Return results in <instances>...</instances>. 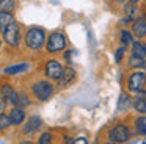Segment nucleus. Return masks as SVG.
<instances>
[{
    "mask_svg": "<svg viewBox=\"0 0 146 144\" xmlns=\"http://www.w3.org/2000/svg\"><path fill=\"white\" fill-rule=\"evenodd\" d=\"M46 42V33L39 27H32L25 33V44L32 50H39Z\"/></svg>",
    "mask_w": 146,
    "mask_h": 144,
    "instance_id": "obj_1",
    "label": "nucleus"
},
{
    "mask_svg": "<svg viewBox=\"0 0 146 144\" xmlns=\"http://www.w3.org/2000/svg\"><path fill=\"white\" fill-rule=\"evenodd\" d=\"M146 88V72L135 69L133 72H130L129 77H127V91L129 92H140V91H145Z\"/></svg>",
    "mask_w": 146,
    "mask_h": 144,
    "instance_id": "obj_2",
    "label": "nucleus"
},
{
    "mask_svg": "<svg viewBox=\"0 0 146 144\" xmlns=\"http://www.w3.org/2000/svg\"><path fill=\"white\" fill-rule=\"evenodd\" d=\"M32 92L41 102H47L52 96H54V85L47 80H39L32 86Z\"/></svg>",
    "mask_w": 146,
    "mask_h": 144,
    "instance_id": "obj_3",
    "label": "nucleus"
},
{
    "mask_svg": "<svg viewBox=\"0 0 146 144\" xmlns=\"http://www.w3.org/2000/svg\"><path fill=\"white\" fill-rule=\"evenodd\" d=\"M108 139L115 144H124L130 139V130L124 124H116L108 130Z\"/></svg>",
    "mask_w": 146,
    "mask_h": 144,
    "instance_id": "obj_4",
    "label": "nucleus"
},
{
    "mask_svg": "<svg viewBox=\"0 0 146 144\" xmlns=\"http://www.w3.org/2000/svg\"><path fill=\"white\" fill-rule=\"evenodd\" d=\"M64 47H66V36L61 31H54L47 38V41H46V49H47V52L57 53V52L64 50Z\"/></svg>",
    "mask_w": 146,
    "mask_h": 144,
    "instance_id": "obj_5",
    "label": "nucleus"
},
{
    "mask_svg": "<svg viewBox=\"0 0 146 144\" xmlns=\"http://www.w3.org/2000/svg\"><path fill=\"white\" fill-rule=\"evenodd\" d=\"M3 41L7 44H10V46H14L16 47L17 44H19V39H21V33H19V27H17L16 22H13V24H10L7 28L3 30Z\"/></svg>",
    "mask_w": 146,
    "mask_h": 144,
    "instance_id": "obj_6",
    "label": "nucleus"
},
{
    "mask_svg": "<svg viewBox=\"0 0 146 144\" xmlns=\"http://www.w3.org/2000/svg\"><path fill=\"white\" fill-rule=\"evenodd\" d=\"M0 97H2L7 103H10L11 106H16L17 105V99H19V92H16V89H14L11 85L5 83V85H2V88H0Z\"/></svg>",
    "mask_w": 146,
    "mask_h": 144,
    "instance_id": "obj_7",
    "label": "nucleus"
},
{
    "mask_svg": "<svg viewBox=\"0 0 146 144\" xmlns=\"http://www.w3.org/2000/svg\"><path fill=\"white\" fill-rule=\"evenodd\" d=\"M44 71H46V77L50 78V80H58L61 77V74H63V67H61V64L57 59H49L46 63Z\"/></svg>",
    "mask_w": 146,
    "mask_h": 144,
    "instance_id": "obj_8",
    "label": "nucleus"
},
{
    "mask_svg": "<svg viewBox=\"0 0 146 144\" xmlns=\"http://www.w3.org/2000/svg\"><path fill=\"white\" fill-rule=\"evenodd\" d=\"M132 34L133 38H137V39H143V38H146V17L145 16H140L138 19H135L132 24Z\"/></svg>",
    "mask_w": 146,
    "mask_h": 144,
    "instance_id": "obj_9",
    "label": "nucleus"
},
{
    "mask_svg": "<svg viewBox=\"0 0 146 144\" xmlns=\"http://www.w3.org/2000/svg\"><path fill=\"white\" fill-rule=\"evenodd\" d=\"M132 106L137 113L146 114V91H140L132 99Z\"/></svg>",
    "mask_w": 146,
    "mask_h": 144,
    "instance_id": "obj_10",
    "label": "nucleus"
},
{
    "mask_svg": "<svg viewBox=\"0 0 146 144\" xmlns=\"http://www.w3.org/2000/svg\"><path fill=\"white\" fill-rule=\"evenodd\" d=\"M74 80H76V71H74L72 67H64L63 74H61V77L57 80V83L60 88H66L68 85H71Z\"/></svg>",
    "mask_w": 146,
    "mask_h": 144,
    "instance_id": "obj_11",
    "label": "nucleus"
},
{
    "mask_svg": "<svg viewBox=\"0 0 146 144\" xmlns=\"http://www.w3.org/2000/svg\"><path fill=\"white\" fill-rule=\"evenodd\" d=\"M8 118L11 121V125H21L24 122V119H25V113L19 106H13L10 110V113H8Z\"/></svg>",
    "mask_w": 146,
    "mask_h": 144,
    "instance_id": "obj_12",
    "label": "nucleus"
},
{
    "mask_svg": "<svg viewBox=\"0 0 146 144\" xmlns=\"http://www.w3.org/2000/svg\"><path fill=\"white\" fill-rule=\"evenodd\" d=\"M42 121L39 116H32V118L27 119L25 125H24V133H33V131H36L39 127H41Z\"/></svg>",
    "mask_w": 146,
    "mask_h": 144,
    "instance_id": "obj_13",
    "label": "nucleus"
},
{
    "mask_svg": "<svg viewBox=\"0 0 146 144\" xmlns=\"http://www.w3.org/2000/svg\"><path fill=\"white\" fill-rule=\"evenodd\" d=\"M132 55L138 56V58L146 59V42L143 39H137L132 42Z\"/></svg>",
    "mask_w": 146,
    "mask_h": 144,
    "instance_id": "obj_14",
    "label": "nucleus"
},
{
    "mask_svg": "<svg viewBox=\"0 0 146 144\" xmlns=\"http://www.w3.org/2000/svg\"><path fill=\"white\" fill-rule=\"evenodd\" d=\"M14 22V16L11 14L10 11H7V9H2L0 11V31L3 33V30L8 27L10 24H13Z\"/></svg>",
    "mask_w": 146,
    "mask_h": 144,
    "instance_id": "obj_15",
    "label": "nucleus"
},
{
    "mask_svg": "<svg viewBox=\"0 0 146 144\" xmlns=\"http://www.w3.org/2000/svg\"><path fill=\"white\" fill-rule=\"evenodd\" d=\"M133 127H135L137 135L146 136V114H140L138 118L133 121Z\"/></svg>",
    "mask_w": 146,
    "mask_h": 144,
    "instance_id": "obj_16",
    "label": "nucleus"
},
{
    "mask_svg": "<svg viewBox=\"0 0 146 144\" xmlns=\"http://www.w3.org/2000/svg\"><path fill=\"white\" fill-rule=\"evenodd\" d=\"M132 105V99L127 92H123L119 96V100H118V111H127Z\"/></svg>",
    "mask_w": 146,
    "mask_h": 144,
    "instance_id": "obj_17",
    "label": "nucleus"
},
{
    "mask_svg": "<svg viewBox=\"0 0 146 144\" xmlns=\"http://www.w3.org/2000/svg\"><path fill=\"white\" fill-rule=\"evenodd\" d=\"M121 42H123V46H132V42H133V34H132V31H129V30H121Z\"/></svg>",
    "mask_w": 146,
    "mask_h": 144,
    "instance_id": "obj_18",
    "label": "nucleus"
},
{
    "mask_svg": "<svg viewBox=\"0 0 146 144\" xmlns=\"http://www.w3.org/2000/svg\"><path fill=\"white\" fill-rule=\"evenodd\" d=\"M143 64H145V59H143V58H138V56H135V55H130L129 66L132 69H141Z\"/></svg>",
    "mask_w": 146,
    "mask_h": 144,
    "instance_id": "obj_19",
    "label": "nucleus"
},
{
    "mask_svg": "<svg viewBox=\"0 0 146 144\" xmlns=\"http://www.w3.org/2000/svg\"><path fill=\"white\" fill-rule=\"evenodd\" d=\"M27 67H29V66H27L25 63H21V64H16V66H11V67L5 69V72H7V74H13V75H16V74H19V72H24Z\"/></svg>",
    "mask_w": 146,
    "mask_h": 144,
    "instance_id": "obj_20",
    "label": "nucleus"
},
{
    "mask_svg": "<svg viewBox=\"0 0 146 144\" xmlns=\"http://www.w3.org/2000/svg\"><path fill=\"white\" fill-rule=\"evenodd\" d=\"M16 106H19V108H22V110H25L27 106H30V99L25 92H19V99H17Z\"/></svg>",
    "mask_w": 146,
    "mask_h": 144,
    "instance_id": "obj_21",
    "label": "nucleus"
},
{
    "mask_svg": "<svg viewBox=\"0 0 146 144\" xmlns=\"http://www.w3.org/2000/svg\"><path fill=\"white\" fill-rule=\"evenodd\" d=\"M10 125H11V121L8 118V114H0V131L7 130Z\"/></svg>",
    "mask_w": 146,
    "mask_h": 144,
    "instance_id": "obj_22",
    "label": "nucleus"
},
{
    "mask_svg": "<svg viewBox=\"0 0 146 144\" xmlns=\"http://www.w3.org/2000/svg\"><path fill=\"white\" fill-rule=\"evenodd\" d=\"M50 143H52V135L49 131H44L38 139V144H50Z\"/></svg>",
    "mask_w": 146,
    "mask_h": 144,
    "instance_id": "obj_23",
    "label": "nucleus"
},
{
    "mask_svg": "<svg viewBox=\"0 0 146 144\" xmlns=\"http://www.w3.org/2000/svg\"><path fill=\"white\" fill-rule=\"evenodd\" d=\"M124 53H126V46L118 47L116 52H115V61H116V63H121V59H123Z\"/></svg>",
    "mask_w": 146,
    "mask_h": 144,
    "instance_id": "obj_24",
    "label": "nucleus"
},
{
    "mask_svg": "<svg viewBox=\"0 0 146 144\" xmlns=\"http://www.w3.org/2000/svg\"><path fill=\"white\" fill-rule=\"evenodd\" d=\"M71 144H88V141H86V138L80 136V138H76V139H74Z\"/></svg>",
    "mask_w": 146,
    "mask_h": 144,
    "instance_id": "obj_25",
    "label": "nucleus"
},
{
    "mask_svg": "<svg viewBox=\"0 0 146 144\" xmlns=\"http://www.w3.org/2000/svg\"><path fill=\"white\" fill-rule=\"evenodd\" d=\"M5 108H7V102L0 97V114H3L5 113Z\"/></svg>",
    "mask_w": 146,
    "mask_h": 144,
    "instance_id": "obj_26",
    "label": "nucleus"
},
{
    "mask_svg": "<svg viewBox=\"0 0 146 144\" xmlns=\"http://www.w3.org/2000/svg\"><path fill=\"white\" fill-rule=\"evenodd\" d=\"M115 2H116V3H119V5H126V3L129 2V0H115Z\"/></svg>",
    "mask_w": 146,
    "mask_h": 144,
    "instance_id": "obj_27",
    "label": "nucleus"
},
{
    "mask_svg": "<svg viewBox=\"0 0 146 144\" xmlns=\"http://www.w3.org/2000/svg\"><path fill=\"white\" fill-rule=\"evenodd\" d=\"M129 2H130V3H133V5H138L140 0H129Z\"/></svg>",
    "mask_w": 146,
    "mask_h": 144,
    "instance_id": "obj_28",
    "label": "nucleus"
},
{
    "mask_svg": "<svg viewBox=\"0 0 146 144\" xmlns=\"http://www.w3.org/2000/svg\"><path fill=\"white\" fill-rule=\"evenodd\" d=\"M21 144H35V143H33V141H22Z\"/></svg>",
    "mask_w": 146,
    "mask_h": 144,
    "instance_id": "obj_29",
    "label": "nucleus"
},
{
    "mask_svg": "<svg viewBox=\"0 0 146 144\" xmlns=\"http://www.w3.org/2000/svg\"><path fill=\"white\" fill-rule=\"evenodd\" d=\"M104 144H115V143H111V141H108V143H104Z\"/></svg>",
    "mask_w": 146,
    "mask_h": 144,
    "instance_id": "obj_30",
    "label": "nucleus"
},
{
    "mask_svg": "<svg viewBox=\"0 0 146 144\" xmlns=\"http://www.w3.org/2000/svg\"><path fill=\"white\" fill-rule=\"evenodd\" d=\"M143 67H145V69H146V59H145V64H143Z\"/></svg>",
    "mask_w": 146,
    "mask_h": 144,
    "instance_id": "obj_31",
    "label": "nucleus"
},
{
    "mask_svg": "<svg viewBox=\"0 0 146 144\" xmlns=\"http://www.w3.org/2000/svg\"><path fill=\"white\" fill-rule=\"evenodd\" d=\"M0 49H2V39H0Z\"/></svg>",
    "mask_w": 146,
    "mask_h": 144,
    "instance_id": "obj_32",
    "label": "nucleus"
},
{
    "mask_svg": "<svg viewBox=\"0 0 146 144\" xmlns=\"http://www.w3.org/2000/svg\"><path fill=\"white\" fill-rule=\"evenodd\" d=\"M5 2V0H0V5H2V3H3Z\"/></svg>",
    "mask_w": 146,
    "mask_h": 144,
    "instance_id": "obj_33",
    "label": "nucleus"
}]
</instances>
